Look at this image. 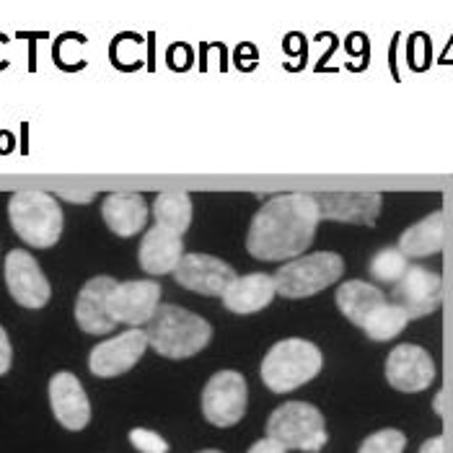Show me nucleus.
<instances>
[{
    "label": "nucleus",
    "instance_id": "1",
    "mask_svg": "<svg viewBox=\"0 0 453 453\" xmlns=\"http://www.w3.org/2000/svg\"><path fill=\"white\" fill-rule=\"evenodd\" d=\"M319 220L321 210L316 195H278L251 218L246 249L262 262H293V257L311 246Z\"/></svg>",
    "mask_w": 453,
    "mask_h": 453
},
{
    "label": "nucleus",
    "instance_id": "2",
    "mask_svg": "<svg viewBox=\"0 0 453 453\" xmlns=\"http://www.w3.org/2000/svg\"><path fill=\"white\" fill-rule=\"evenodd\" d=\"M142 332L150 348L172 360L197 355L212 337V326L203 316L184 311L179 306H158Z\"/></svg>",
    "mask_w": 453,
    "mask_h": 453
},
{
    "label": "nucleus",
    "instance_id": "3",
    "mask_svg": "<svg viewBox=\"0 0 453 453\" xmlns=\"http://www.w3.org/2000/svg\"><path fill=\"white\" fill-rule=\"evenodd\" d=\"M8 218L19 239H24L29 246H55L63 234V208L47 192H16L8 203Z\"/></svg>",
    "mask_w": 453,
    "mask_h": 453
},
{
    "label": "nucleus",
    "instance_id": "4",
    "mask_svg": "<svg viewBox=\"0 0 453 453\" xmlns=\"http://www.w3.org/2000/svg\"><path fill=\"white\" fill-rule=\"evenodd\" d=\"M321 352L314 342L306 340H282L262 360V381L275 394L296 391L321 371Z\"/></svg>",
    "mask_w": 453,
    "mask_h": 453
},
{
    "label": "nucleus",
    "instance_id": "5",
    "mask_svg": "<svg viewBox=\"0 0 453 453\" xmlns=\"http://www.w3.org/2000/svg\"><path fill=\"white\" fill-rule=\"evenodd\" d=\"M267 438L278 441L285 451L319 453L329 435L324 415L309 402H285L267 419Z\"/></svg>",
    "mask_w": 453,
    "mask_h": 453
},
{
    "label": "nucleus",
    "instance_id": "6",
    "mask_svg": "<svg viewBox=\"0 0 453 453\" xmlns=\"http://www.w3.org/2000/svg\"><path fill=\"white\" fill-rule=\"evenodd\" d=\"M345 262L334 251H316L309 257H298L280 267L275 275V288L285 298H306L329 288L342 278Z\"/></svg>",
    "mask_w": 453,
    "mask_h": 453
},
{
    "label": "nucleus",
    "instance_id": "7",
    "mask_svg": "<svg viewBox=\"0 0 453 453\" xmlns=\"http://www.w3.org/2000/svg\"><path fill=\"white\" fill-rule=\"evenodd\" d=\"M246 412V381L239 371H218L203 391V415L215 427H231Z\"/></svg>",
    "mask_w": 453,
    "mask_h": 453
},
{
    "label": "nucleus",
    "instance_id": "8",
    "mask_svg": "<svg viewBox=\"0 0 453 453\" xmlns=\"http://www.w3.org/2000/svg\"><path fill=\"white\" fill-rule=\"evenodd\" d=\"M5 285L13 301L24 309H42L52 296L50 282L39 270L36 259L24 249H13L5 257Z\"/></svg>",
    "mask_w": 453,
    "mask_h": 453
},
{
    "label": "nucleus",
    "instance_id": "9",
    "mask_svg": "<svg viewBox=\"0 0 453 453\" xmlns=\"http://www.w3.org/2000/svg\"><path fill=\"white\" fill-rule=\"evenodd\" d=\"M176 282L187 290L203 293V296H218L223 298V293L231 288V282L239 278L236 270L231 265H226L218 257L210 254H184L179 267L174 270Z\"/></svg>",
    "mask_w": 453,
    "mask_h": 453
},
{
    "label": "nucleus",
    "instance_id": "10",
    "mask_svg": "<svg viewBox=\"0 0 453 453\" xmlns=\"http://www.w3.org/2000/svg\"><path fill=\"white\" fill-rule=\"evenodd\" d=\"M435 379V363L427 349L418 345H399L386 357V381L396 391L415 394L425 391Z\"/></svg>",
    "mask_w": 453,
    "mask_h": 453
},
{
    "label": "nucleus",
    "instance_id": "11",
    "mask_svg": "<svg viewBox=\"0 0 453 453\" xmlns=\"http://www.w3.org/2000/svg\"><path fill=\"white\" fill-rule=\"evenodd\" d=\"M148 348V337L142 329H127L119 337H111L102 345L91 349L88 355V368L94 376L111 379L119 373H127Z\"/></svg>",
    "mask_w": 453,
    "mask_h": 453
},
{
    "label": "nucleus",
    "instance_id": "12",
    "mask_svg": "<svg viewBox=\"0 0 453 453\" xmlns=\"http://www.w3.org/2000/svg\"><path fill=\"white\" fill-rule=\"evenodd\" d=\"M443 282L441 275L427 267H410L404 278L399 280L391 290V303L402 306L410 319L433 314L441 303Z\"/></svg>",
    "mask_w": 453,
    "mask_h": 453
},
{
    "label": "nucleus",
    "instance_id": "13",
    "mask_svg": "<svg viewBox=\"0 0 453 453\" xmlns=\"http://www.w3.org/2000/svg\"><path fill=\"white\" fill-rule=\"evenodd\" d=\"M161 301V285L150 280H130V282H117L111 293V316L117 324H148L153 314L158 311Z\"/></svg>",
    "mask_w": 453,
    "mask_h": 453
},
{
    "label": "nucleus",
    "instance_id": "14",
    "mask_svg": "<svg viewBox=\"0 0 453 453\" xmlns=\"http://www.w3.org/2000/svg\"><path fill=\"white\" fill-rule=\"evenodd\" d=\"M117 288V280L99 275V278L88 280L75 301V321L83 332L88 334H106L117 326L114 316H111V293Z\"/></svg>",
    "mask_w": 453,
    "mask_h": 453
},
{
    "label": "nucleus",
    "instance_id": "15",
    "mask_svg": "<svg viewBox=\"0 0 453 453\" xmlns=\"http://www.w3.org/2000/svg\"><path fill=\"white\" fill-rule=\"evenodd\" d=\"M50 404H52L58 422L68 430H83L91 419V402H88L81 381L68 371H60L52 376Z\"/></svg>",
    "mask_w": 453,
    "mask_h": 453
},
{
    "label": "nucleus",
    "instance_id": "16",
    "mask_svg": "<svg viewBox=\"0 0 453 453\" xmlns=\"http://www.w3.org/2000/svg\"><path fill=\"white\" fill-rule=\"evenodd\" d=\"M321 218L342 220V223H363L371 226L381 210V195L373 192H324L316 195Z\"/></svg>",
    "mask_w": 453,
    "mask_h": 453
},
{
    "label": "nucleus",
    "instance_id": "17",
    "mask_svg": "<svg viewBox=\"0 0 453 453\" xmlns=\"http://www.w3.org/2000/svg\"><path fill=\"white\" fill-rule=\"evenodd\" d=\"M140 267L150 275H166L174 273L184 257V246L181 236L164 228V226H153L148 228V234L142 236L140 244Z\"/></svg>",
    "mask_w": 453,
    "mask_h": 453
},
{
    "label": "nucleus",
    "instance_id": "18",
    "mask_svg": "<svg viewBox=\"0 0 453 453\" xmlns=\"http://www.w3.org/2000/svg\"><path fill=\"white\" fill-rule=\"evenodd\" d=\"M275 293H278L275 278L265 273H251L231 282V288L223 293V306L234 314H254L270 306Z\"/></svg>",
    "mask_w": 453,
    "mask_h": 453
},
{
    "label": "nucleus",
    "instance_id": "19",
    "mask_svg": "<svg viewBox=\"0 0 453 453\" xmlns=\"http://www.w3.org/2000/svg\"><path fill=\"white\" fill-rule=\"evenodd\" d=\"M104 223L117 236H135L148 220V205L135 192H111L102 205Z\"/></svg>",
    "mask_w": 453,
    "mask_h": 453
},
{
    "label": "nucleus",
    "instance_id": "20",
    "mask_svg": "<svg viewBox=\"0 0 453 453\" xmlns=\"http://www.w3.org/2000/svg\"><path fill=\"white\" fill-rule=\"evenodd\" d=\"M337 306L340 311L348 316L352 324H357L363 329V324L368 321V316L373 314L379 306L386 303V296L381 288L363 282V280H348L337 288Z\"/></svg>",
    "mask_w": 453,
    "mask_h": 453
},
{
    "label": "nucleus",
    "instance_id": "21",
    "mask_svg": "<svg viewBox=\"0 0 453 453\" xmlns=\"http://www.w3.org/2000/svg\"><path fill=\"white\" fill-rule=\"evenodd\" d=\"M443 239H446V226H443V212L438 210L402 234L399 251L407 259H422V257L438 254L443 249Z\"/></svg>",
    "mask_w": 453,
    "mask_h": 453
},
{
    "label": "nucleus",
    "instance_id": "22",
    "mask_svg": "<svg viewBox=\"0 0 453 453\" xmlns=\"http://www.w3.org/2000/svg\"><path fill=\"white\" fill-rule=\"evenodd\" d=\"M156 226H164L174 234H184L192 223V200L187 192H161L153 203Z\"/></svg>",
    "mask_w": 453,
    "mask_h": 453
},
{
    "label": "nucleus",
    "instance_id": "23",
    "mask_svg": "<svg viewBox=\"0 0 453 453\" xmlns=\"http://www.w3.org/2000/svg\"><path fill=\"white\" fill-rule=\"evenodd\" d=\"M407 321H410V316H407V311L402 306L386 301L384 306H379L373 314L368 316V321L363 324V329H365V334L371 340L386 342V340H394L407 326Z\"/></svg>",
    "mask_w": 453,
    "mask_h": 453
},
{
    "label": "nucleus",
    "instance_id": "24",
    "mask_svg": "<svg viewBox=\"0 0 453 453\" xmlns=\"http://www.w3.org/2000/svg\"><path fill=\"white\" fill-rule=\"evenodd\" d=\"M371 278L381 285H396L404 278V273L410 270L407 257L399 251V246H384L381 251H376V257L371 259Z\"/></svg>",
    "mask_w": 453,
    "mask_h": 453
},
{
    "label": "nucleus",
    "instance_id": "25",
    "mask_svg": "<svg viewBox=\"0 0 453 453\" xmlns=\"http://www.w3.org/2000/svg\"><path fill=\"white\" fill-rule=\"evenodd\" d=\"M404 446H407V438L404 433L394 430V427H386V430H379L373 435H368L357 453H404Z\"/></svg>",
    "mask_w": 453,
    "mask_h": 453
},
{
    "label": "nucleus",
    "instance_id": "26",
    "mask_svg": "<svg viewBox=\"0 0 453 453\" xmlns=\"http://www.w3.org/2000/svg\"><path fill=\"white\" fill-rule=\"evenodd\" d=\"M130 443H133L140 453H169L166 438L158 435L156 430H145V427L130 430Z\"/></svg>",
    "mask_w": 453,
    "mask_h": 453
},
{
    "label": "nucleus",
    "instance_id": "27",
    "mask_svg": "<svg viewBox=\"0 0 453 453\" xmlns=\"http://www.w3.org/2000/svg\"><path fill=\"white\" fill-rule=\"evenodd\" d=\"M11 357H13V352H11L8 334H5V329L0 326V376L11 368Z\"/></svg>",
    "mask_w": 453,
    "mask_h": 453
},
{
    "label": "nucleus",
    "instance_id": "28",
    "mask_svg": "<svg viewBox=\"0 0 453 453\" xmlns=\"http://www.w3.org/2000/svg\"><path fill=\"white\" fill-rule=\"evenodd\" d=\"M246 453H288L282 446H280L278 441H273V438H262V441H257L251 449Z\"/></svg>",
    "mask_w": 453,
    "mask_h": 453
},
{
    "label": "nucleus",
    "instance_id": "29",
    "mask_svg": "<svg viewBox=\"0 0 453 453\" xmlns=\"http://www.w3.org/2000/svg\"><path fill=\"white\" fill-rule=\"evenodd\" d=\"M419 453H446V443H443L441 435H438V438H430V441H425V443L419 446Z\"/></svg>",
    "mask_w": 453,
    "mask_h": 453
},
{
    "label": "nucleus",
    "instance_id": "30",
    "mask_svg": "<svg viewBox=\"0 0 453 453\" xmlns=\"http://www.w3.org/2000/svg\"><path fill=\"white\" fill-rule=\"evenodd\" d=\"M63 197L65 200H75V203H88V200H94V192H63Z\"/></svg>",
    "mask_w": 453,
    "mask_h": 453
},
{
    "label": "nucleus",
    "instance_id": "31",
    "mask_svg": "<svg viewBox=\"0 0 453 453\" xmlns=\"http://www.w3.org/2000/svg\"><path fill=\"white\" fill-rule=\"evenodd\" d=\"M200 453H220V451H215V449H210V451H200Z\"/></svg>",
    "mask_w": 453,
    "mask_h": 453
}]
</instances>
